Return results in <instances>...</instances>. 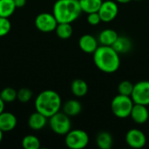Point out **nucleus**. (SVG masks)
<instances>
[{"instance_id": "obj_1", "label": "nucleus", "mask_w": 149, "mask_h": 149, "mask_svg": "<svg viewBox=\"0 0 149 149\" xmlns=\"http://www.w3.org/2000/svg\"><path fill=\"white\" fill-rule=\"evenodd\" d=\"M93 54L94 65L101 72L113 73L120 68V54L113 48V46L100 45Z\"/></svg>"}, {"instance_id": "obj_2", "label": "nucleus", "mask_w": 149, "mask_h": 149, "mask_svg": "<svg viewBox=\"0 0 149 149\" xmlns=\"http://www.w3.org/2000/svg\"><path fill=\"white\" fill-rule=\"evenodd\" d=\"M62 100L59 94L53 90H45L38 93L35 100L36 111L44 114L47 118L59 112Z\"/></svg>"}, {"instance_id": "obj_3", "label": "nucleus", "mask_w": 149, "mask_h": 149, "mask_svg": "<svg viewBox=\"0 0 149 149\" xmlns=\"http://www.w3.org/2000/svg\"><path fill=\"white\" fill-rule=\"evenodd\" d=\"M82 12L79 0H57L53 5L52 14L58 23H72Z\"/></svg>"}, {"instance_id": "obj_4", "label": "nucleus", "mask_w": 149, "mask_h": 149, "mask_svg": "<svg viewBox=\"0 0 149 149\" xmlns=\"http://www.w3.org/2000/svg\"><path fill=\"white\" fill-rule=\"evenodd\" d=\"M134 105V102L133 101L131 96L118 94L111 102V110L117 118L126 119L130 117Z\"/></svg>"}, {"instance_id": "obj_5", "label": "nucleus", "mask_w": 149, "mask_h": 149, "mask_svg": "<svg viewBox=\"0 0 149 149\" xmlns=\"http://www.w3.org/2000/svg\"><path fill=\"white\" fill-rule=\"evenodd\" d=\"M65 143L71 149H83L89 144V135L82 129H71L65 134Z\"/></svg>"}, {"instance_id": "obj_6", "label": "nucleus", "mask_w": 149, "mask_h": 149, "mask_svg": "<svg viewBox=\"0 0 149 149\" xmlns=\"http://www.w3.org/2000/svg\"><path fill=\"white\" fill-rule=\"evenodd\" d=\"M49 119V125L51 129L58 135H65L72 129V122L70 117L64 112H58Z\"/></svg>"}, {"instance_id": "obj_7", "label": "nucleus", "mask_w": 149, "mask_h": 149, "mask_svg": "<svg viewBox=\"0 0 149 149\" xmlns=\"http://www.w3.org/2000/svg\"><path fill=\"white\" fill-rule=\"evenodd\" d=\"M34 23L36 28L39 31L45 33H48L55 31L58 24L54 15L52 13H48V12H42L38 14L36 17Z\"/></svg>"}, {"instance_id": "obj_8", "label": "nucleus", "mask_w": 149, "mask_h": 149, "mask_svg": "<svg viewBox=\"0 0 149 149\" xmlns=\"http://www.w3.org/2000/svg\"><path fill=\"white\" fill-rule=\"evenodd\" d=\"M131 98L135 104L149 106V80H141L134 85Z\"/></svg>"}, {"instance_id": "obj_9", "label": "nucleus", "mask_w": 149, "mask_h": 149, "mask_svg": "<svg viewBox=\"0 0 149 149\" xmlns=\"http://www.w3.org/2000/svg\"><path fill=\"white\" fill-rule=\"evenodd\" d=\"M98 12L102 22L108 23L114 20L119 13V6L117 2L113 0L103 1Z\"/></svg>"}, {"instance_id": "obj_10", "label": "nucleus", "mask_w": 149, "mask_h": 149, "mask_svg": "<svg viewBox=\"0 0 149 149\" xmlns=\"http://www.w3.org/2000/svg\"><path fill=\"white\" fill-rule=\"evenodd\" d=\"M125 141L130 148L139 149L145 147L147 143V137L141 130L132 128L127 133Z\"/></svg>"}, {"instance_id": "obj_11", "label": "nucleus", "mask_w": 149, "mask_h": 149, "mask_svg": "<svg viewBox=\"0 0 149 149\" xmlns=\"http://www.w3.org/2000/svg\"><path fill=\"white\" fill-rule=\"evenodd\" d=\"M130 117L136 124H145L149 120V111L148 107L134 103L130 113Z\"/></svg>"}, {"instance_id": "obj_12", "label": "nucleus", "mask_w": 149, "mask_h": 149, "mask_svg": "<svg viewBox=\"0 0 149 149\" xmlns=\"http://www.w3.org/2000/svg\"><path fill=\"white\" fill-rule=\"evenodd\" d=\"M79 46L82 52L88 54H93L99 47L98 39L91 34H85L79 38Z\"/></svg>"}, {"instance_id": "obj_13", "label": "nucleus", "mask_w": 149, "mask_h": 149, "mask_svg": "<svg viewBox=\"0 0 149 149\" xmlns=\"http://www.w3.org/2000/svg\"><path fill=\"white\" fill-rule=\"evenodd\" d=\"M16 116L10 112H3L0 113V129L4 132L12 131L17 126Z\"/></svg>"}, {"instance_id": "obj_14", "label": "nucleus", "mask_w": 149, "mask_h": 149, "mask_svg": "<svg viewBox=\"0 0 149 149\" xmlns=\"http://www.w3.org/2000/svg\"><path fill=\"white\" fill-rule=\"evenodd\" d=\"M47 117L39 112L36 111L32 113L28 119V126L31 129L34 131H38L43 129L47 124Z\"/></svg>"}, {"instance_id": "obj_15", "label": "nucleus", "mask_w": 149, "mask_h": 149, "mask_svg": "<svg viewBox=\"0 0 149 149\" xmlns=\"http://www.w3.org/2000/svg\"><path fill=\"white\" fill-rule=\"evenodd\" d=\"M119 34L116 31L113 29H105L99 34L98 41L101 45H108L112 46L116 39L118 38Z\"/></svg>"}, {"instance_id": "obj_16", "label": "nucleus", "mask_w": 149, "mask_h": 149, "mask_svg": "<svg viewBox=\"0 0 149 149\" xmlns=\"http://www.w3.org/2000/svg\"><path fill=\"white\" fill-rule=\"evenodd\" d=\"M112 46L119 54H125L131 51L133 44H132L131 39L128 37L119 36Z\"/></svg>"}, {"instance_id": "obj_17", "label": "nucleus", "mask_w": 149, "mask_h": 149, "mask_svg": "<svg viewBox=\"0 0 149 149\" xmlns=\"http://www.w3.org/2000/svg\"><path fill=\"white\" fill-rule=\"evenodd\" d=\"M63 112L69 117H75L81 113L82 105L77 100H69L62 107Z\"/></svg>"}, {"instance_id": "obj_18", "label": "nucleus", "mask_w": 149, "mask_h": 149, "mask_svg": "<svg viewBox=\"0 0 149 149\" xmlns=\"http://www.w3.org/2000/svg\"><path fill=\"white\" fill-rule=\"evenodd\" d=\"M71 91L74 96L81 98L86 95L88 92V85L87 83L81 79H76L72 82Z\"/></svg>"}, {"instance_id": "obj_19", "label": "nucleus", "mask_w": 149, "mask_h": 149, "mask_svg": "<svg viewBox=\"0 0 149 149\" xmlns=\"http://www.w3.org/2000/svg\"><path fill=\"white\" fill-rule=\"evenodd\" d=\"M96 144L100 149H111L113 145V139L110 133L100 132L96 137Z\"/></svg>"}, {"instance_id": "obj_20", "label": "nucleus", "mask_w": 149, "mask_h": 149, "mask_svg": "<svg viewBox=\"0 0 149 149\" xmlns=\"http://www.w3.org/2000/svg\"><path fill=\"white\" fill-rule=\"evenodd\" d=\"M82 12L92 13L97 12L102 4V0H79Z\"/></svg>"}, {"instance_id": "obj_21", "label": "nucleus", "mask_w": 149, "mask_h": 149, "mask_svg": "<svg viewBox=\"0 0 149 149\" xmlns=\"http://www.w3.org/2000/svg\"><path fill=\"white\" fill-rule=\"evenodd\" d=\"M14 0H0V17L9 18L16 10Z\"/></svg>"}, {"instance_id": "obj_22", "label": "nucleus", "mask_w": 149, "mask_h": 149, "mask_svg": "<svg viewBox=\"0 0 149 149\" xmlns=\"http://www.w3.org/2000/svg\"><path fill=\"white\" fill-rule=\"evenodd\" d=\"M57 36L61 39H68L72 37L73 29L69 23H58L55 29Z\"/></svg>"}, {"instance_id": "obj_23", "label": "nucleus", "mask_w": 149, "mask_h": 149, "mask_svg": "<svg viewBox=\"0 0 149 149\" xmlns=\"http://www.w3.org/2000/svg\"><path fill=\"white\" fill-rule=\"evenodd\" d=\"M22 146L24 149H38L40 148V141L34 135H26L22 141Z\"/></svg>"}, {"instance_id": "obj_24", "label": "nucleus", "mask_w": 149, "mask_h": 149, "mask_svg": "<svg viewBox=\"0 0 149 149\" xmlns=\"http://www.w3.org/2000/svg\"><path fill=\"white\" fill-rule=\"evenodd\" d=\"M17 92L15 89L11 87H5L1 91L0 97L5 103H11L17 100Z\"/></svg>"}, {"instance_id": "obj_25", "label": "nucleus", "mask_w": 149, "mask_h": 149, "mask_svg": "<svg viewBox=\"0 0 149 149\" xmlns=\"http://www.w3.org/2000/svg\"><path fill=\"white\" fill-rule=\"evenodd\" d=\"M133 90H134V84H132L128 80H123L118 86L119 94H122V95H126V96H131Z\"/></svg>"}, {"instance_id": "obj_26", "label": "nucleus", "mask_w": 149, "mask_h": 149, "mask_svg": "<svg viewBox=\"0 0 149 149\" xmlns=\"http://www.w3.org/2000/svg\"><path fill=\"white\" fill-rule=\"evenodd\" d=\"M32 98V92L29 88H21L17 91V100L21 103H27Z\"/></svg>"}, {"instance_id": "obj_27", "label": "nucleus", "mask_w": 149, "mask_h": 149, "mask_svg": "<svg viewBox=\"0 0 149 149\" xmlns=\"http://www.w3.org/2000/svg\"><path fill=\"white\" fill-rule=\"evenodd\" d=\"M11 29V24L7 17H0V37L7 35Z\"/></svg>"}, {"instance_id": "obj_28", "label": "nucleus", "mask_w": 149, "mask_h": 149, "mask_svg": "<svg viewBox=\"0 0 149 149\" xmlns=\"http://www.w3.org/2000/svg\"><path fill=\"white\" fill-rule=\"evenodd\" d=\"M87 22L89 24L95 26V25H98L102 21L100 19L99 12L97 11V12H92V13L87 14Z\"/></svg>"}, {"instance_id": "obj_29", "label": "nucleus", "mask_w": 149, "mask_h": 149, "mask_svg": "<svg viewBox=\"0 0 149 149\" xmlns=\"http://www.w3.org/2000/svg\"><path fill=\"white\" fill-rule=\"evenodd\" d=\"M14 3L17 8H21L26 4V0H14Z\"/></svg>"}, {"instance_id": "obj_30", "label": "nucleus", "mask_w": 149, "mask_h": 149, "mask_svg": "<svg viewBox=\"0 0 149 149\" xmlns=\"http://www.w3.org/2000/svg\"><path fill=\"white\" fill-rule=\"evenodd\" d=\"M4 104H5V102L0 97V113H2L4 110Z\"/></svg>"}, {"instance_id": "obj_31", "label": "nucleus", "mask_w": 149, "mask_h": 149, "mask_svg": "<svg viewBox=\"0 0 149 149\" xmlns=\"http://www.w3.org/2000/svg\"><path fill=\"white\" fill-rule=\"evenodd\" d=\"M116 1L117 3H127L129 2H131L132 0H114Z\"/></svg>"}, {"instance_id": "obj_32", "label": "nucleus", "mask_w": 149, "mask_h": 149, "mask_svg": "<svg viewBox=\"0 0 149 149\" xmlns=\"http://www.w3.org/2000/svg\"><path fill=\"white\" fill-rule=\"evenodd\" d=\"M3 132L0 129V143H1V141L3 140Z\"/></svg>"}]
</instances>
